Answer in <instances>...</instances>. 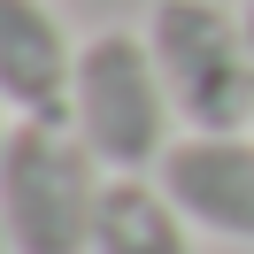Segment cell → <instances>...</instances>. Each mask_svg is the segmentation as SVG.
<instances>
[{
  "label": "cell",
  "mask_w": 254,
  "mask_h": 254,
  "mask_svg": "<svg viewBox=\"0 0 254 254\" xmlns=\"http://www.w3.org/2000/svg\"><path fill=\"white\" fill-rule=\"evenodd\" d=\"M154 185L177 200L192 231L254 247V131H185L170 139Z\"/></svg>",
  "instance_id": "277c9868"
},
{
  "label": "cell",
  "mask_w": 254,
  "mask_h": 254,
  "mask_svg": "<svg viewBox=\"0 0 254 254\" xmlns=\"http://www.w3.org/2000/svg\"><path fill=\"white\" fill-rule=\"evenodd\" d=\"M0 254H16V239H8V223H0Z\"/></svg>",
  "instance_id": "9c48e42d"
},
{
  "label": "cell",
  "mask_w": 254,
  "mask_h": 254,
  "mask_svg": "<svg viewBox=\"0 0 254 254\" xmlns=\"http://www.w3.org/2000/svg\"><path fill=\"white\" fill-rule=\"evenodd\" d=\"M108 170L69 131V116H16L0 154V223L16 254H93Z\"/></svg>",
  "instance_id": "6da1fadb"
},
{
  "label": "cell",
  "mask_w": 254,
  "mask_h": 254,
  "mask_svg": "<svg viewBox=\"0 0 254 254\" xmlns=\"http://www.w3.org/2000/svg\"><path fill=\"white\" fill-rule=\"evenodd\" d=\"M77 39L47 0H0V100L16 116H69Z\"/></svg>",
  "instance_id": "5b68a950"
},
{
  "label": "cell",
  "mask_w": 254,
  "mask_h": 254,
  "mask_svg": "<svg viewBox=\"0 0 254 254\" xmlns=\"http://www.w3.org/2000/svg\"><path fill=\"white\" fill-rule=\"evenodd\" d=\"M146 47L170 85L185 131H247L254 124V39L223 0H154Z\"/></svg>",
  "instance_id": "3957f363"
},
{
  "label": "cell",
  "mask_w": 254,
  "mask_h": 254,
  "mask_svg": "<svg viewBox=\"0 0 254 254\" xmlns=\"http://www.w3.org/2000/svg\"><path fill=\"white\" fill-rule=\"evenodd\" d=\"M93 254H192V223L154 177H108L93 223Z\"/></svg>",
  "instance_id": "8992f818"
},
{
  "label": "cell",
  "mask_w": 254,
  "mask_h": 254,
  "mask_svg": "<svg viewBox=\"0 0 254 254\" xmlns=\"http://www.w3.org/2000/svg\"><path fill=\"white\" fill-rule=\"evenodd\" d=\"M239 23H247V39H254V0H239Z\"/></svg>",
  "instance_id": "ba28073f"
},
{
  "label": "cell",
  "mask_w": 254,
  "mask_h": 254,
  "mask_svg": "<svg viewBox=\"0 0 254 254\" xmlns=\"http://www.w3.org/2000/svg\"><path fill=\"white\" fill-rule=\"evenodd\" d=\"M8 116H16V108H8V100H0V154H8V131H16V124H8Z\"/></svg>",
  "instance_id": "52a82bcc"
},
{
  "label": "cell",
  "mask_w": 254,
  "mask_h": 254,
  "mask_svg": "<svg viewBox=\"0 0 254 254\" xmlns=\"http://www.w3.org/2000/svg\"><path fill=\"white\" fill-rule=\"evenodd\" d=\"M170 85L154 69L146 31H93L77 39V77H69V131L93 146L108 177H146L170 154Z\"/></svg>",
  "instance_id": "7a4b0ae2"
}]
</instances>
